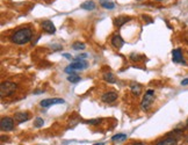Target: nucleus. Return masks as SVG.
I'll use <instances>...</instances> for the list:
<instances>
[{
	"label": "nucleus",
	"mask_w": 188,
	"mask_h": 145,
	"mask_svg": "<svg viewBox=\"0 0 188 145\" xmlns=\"http://www.w3.org/2000/svg\"><path fill=\"white\" fill-rule=\"evenodd\" d=\"M31 37H33V31L30 28H21L11 36V41L15 44L22 45V44L28 43L31 40Z\"/></svg>",
	"instance_id": "f257e3e1"
},
{
	"label": "nucleus",
	"mask_w": 188,
	"mask_h": 145,
	"mask_svg": "<svg viewBox=\"0 0 188 145\" xmlns=\"http://www.w3.org/2000/svg\"><path fill=\"white\" fill-rule=\"evenodd\" d=\"M16 88H18L16 84L12 83V81H4L0 85V97H5L12 95V94L15 93Z\"/></svg>",
	"instance_id": "f03ea898"
},
{
	"label": "nucleus",
	"mask_w": 188,
	"mask_h": 145,
	"mask_svg": "<svg viewBox=\"0 0 188 145\" xmlns=\"http://www.w3.org/2000/svg\"><path fill=\"white\" fill-rule=\"evenodd\" d=\"M153 100H154V91L152 89H149L148 92L145 93L144 97L142 100V103H140V107L143 110H148L150 108V106L152 105Z\"/></svg>",
	"instance_id": "7ed1b4c3"
},
{
	"label": "nucleus",
	"mask_w": 188,
	"mask_h": 145,
	"mask_svg": "<svg viewBox=\"0 0 188 145\" xmlns=\"http://www.w3.org/2000/svg\"><path fill=\"white\" fill-rule=\"evenodd\" d=\"M0 128L2 131H11L14 128V121L11 117H4L0 121Z\"/></svg>",
	"instance_id": "20e7f679"
},
{
	"label": "nucleus",
	"mask_w": 188,
	"mask_h": 145,
	"mask_svg": "<svg viewBox=\"0 0 188 145\" xmlns=\"http://www.w3.org/2000/svg\"><path fill=\"white\" fill-rule=\"evenodd\" d=\"M64 100L61 99V97H55V99H45V100H42L39 102V105L42 106L43 108H48L50 106L53 105H61V103H64Z\"/></svg>",
	"instance_id": "39448f33"
},
{
	"label": "nucleus",
	"mask_w": 188,
	"mask_h": 145,
	"mask_svg": "<svg viewBox=\"0 0 188 145\" xmlns=\"http://www.w3.org/2000/svg\"><path fill=\"white\" fill-rule=\"evenodd\" d=\"M70 66L73 70H85L88 66V64L87 62H85L83 59H78V58H77L72 64H70Z\"/></svg>",
	"instance_id": "423d86ee"
},
{
	"label": "nucleus",
	"mask_w": 188,
	"mask_h": 145,
	"mask_svg": "<svg viewBox=\"0 0 188 145\" xmlns=\"http://www.w3.org/2000/svg\"><path fill=\"white\" fill-rule=\"evenodd\" d=\"M42 28H43V30L47 31L48 34H53V33L56 31V27H55V25H53L50 20H45V21L42 22Z\"/></svg>",
	"instance_id": "0eeeda50"
},
{
	"label": "nucleus",
	"mask_w": 188,
	"mask_h": 145,
	"mask_svg": "<svg viewBox=\"0 0 188 145\" xmlns=\"http://www.w3.org/2000/svg\"><path fill=\"white\" fill-rule=\"evenodd\" d=\"M116 99H117V94L114 92L105 93V94L101 97V100L105 102V103H112V102H114Z\"/></svg>",
	"instance_id": "6e6552de"
},
{
	"label": "nucleus",
	"mask_w": 188,
	"mask_h": 145,
	"mask_svg": "<svg viewBox=\"0 0 188 145\" xmlns=\"http://www.w3.org/2000/svg\"><path fill=\"white\" fill-rule=\"evenodd\" d=\"M172 57H173V62L174 63L185 64V61H184V58H182V51H181V49H175V50H173Z\"/></svg>",
	"instance_id": "1a4fd4ad"
},
{
	"label": "nucleus",
	"mask_w": 188,
	"mask_h": 145,
	"mask_svg": "<svg viewBox=\"0 0 188 145\" xmlns=\"http://www.w3.org/2000/svg\"><path fill=\"white\" fill-rule=\"evenodd\" d=\"M112 44H113L115 48L120 49L123 44H124V41H123V39L120 35H115L113 39H112Z\"/></svg>",
	"instance_id": "9d476101"
},
{
	"label": "nucleus",
	"mask_w": 188,
	"mask_h": 145,
	"mask_svg": "<svg viewBox=\"0 0 188 145\" xmlns=\"http://www.w3.org/2000/svg\"><path fill=\"white\" fill-rule=\"evenodd\" d=\"M80 7L83 9H86V11H93V9L95 8V2L92 1V0H87V1L83 2Z\"/></svg>",
	"instance_id": "9b49d317"
},
{
	"label": "nucleus",
	"mask_w": 188,
	"mask_h": 145,
	"mask_svg": "<svg viewBox=\"0 0 188 145\" xmlns=\"http://www.w3.org/2000/svg\"><path fill=\"white\" fill-rule=\"evenodd\" d=\"M28 117H29L28 113H16V114L14 115V119L16 120L19 123H22V122L27 121Z\"/></svg>",
	"instance_id": "f8f14e48"
},
{
	"label": "nucleus",
	"mask_w": 188,
	"mask_h": 145,
	"mask_svg": "<svg viewBox=\"0 0 188 145\" xmlns=\"http://www.w3.org/2000/svg\"><path fill=\"white\" fill-rule=\"evenodd\" d=\"M130 20V18L129 16H117V19L115 20V26L117 27H122L126 22H128Z\"/></svg>",
	"instance_id": "ddd939ff"
},
{
	"label": "nucleus",
	"mask_w": 188,
	"mask_h": 145,
	"mask_svg": "<svg viewBox=\"0 0 188 145\" xmlns=\"http://www.w3.org/2000/svg\"><path fill=\"white\" fill-rule=\"evenodd\" d=\"M156 145H178L177 141L174 138H166V139H163V141L158 142Z\"/></svg>",
	"instance_id": "4468645a"
},
{
	"label": "nucleus",
	"mask_w": 188,
	"mask_h": 145,
	"mask_svg": "<svg viewBox=\"0 0 188 145\" xmlns=\"http://www.w3.org/2000/svg\"><path fill=\"white\" fill-rule=\"evenodd\" d=\"M100 5L106 9H113L115 7V4L109 0H100Z\"/></svg>",
	"instance_id": "2eb2a0df"
},
{
	"label": "nucleus",
	"mask_w": 188,
	"mask_h": 145,
	"mask_svg": "<svg viewBox=\"0 0 188 145\" xmlns=\"http://www.w3.org/2000/svg\"><path fill=\"white\" fill-rule=\"evenodd\" d=\"M130 88H131V91L134 94H136V95H138L140 93V91H142V86H140V84L137 83H132L131 86H130Z\"/></svg>",
	"instance_id": "dca6fc26"
},
{
	"label": "nucleus",
	"mask_w": 188,
	"mask_h": 145,
	"mask_svg": "<svg viewBox=\"0 0 188 145\" xmlns=\"http://www.w3.org/2000/svg\"><path fill=\"white\" fill-rule=\"evenodd\" d=\"M127 139V135H124V134H117V135H115V136L112 138V141L113 142H123Z\"/></svg>",
	"instance_id": "f3484780"
},
{
	"label": "nucleus",
	"mask_w": 188,
	"mask_h": 145,
	"mask_svg": "<svg viewBox=\"0 0 188 145\" xmlns=\"http://www.w3.org/2000/svg\"><path fill=\"white\" fill-rule=\"evenodd\" d=\"M103 79L106 81H108V83H115V77L113 75V73H110V72H107L103 75Z\"/></svg>",
	"instance_id": "a211bd4d"
},
{
	"label": "nucleus",
	"mask_w": 188,
	"mask_h": 145,
	"mask_svg": "<svg viewBox=\"0 0 188 145\" xmlns=\"http://www.w3.org/2000/svg\"><path fill=\"white\" fill-rule=\"evenodd\" d=\"M67 80H69L70 83L76 84V83H78V81H80V80H81V78H80L79 75H69Z\"/></svg>",
	"instance_id": "6ab92c4d"
},
{
	"label": "nucleus",
	"mask_w": 188,
	"mask_h": 145,
	"mask_svg": "<svg viewBox=\"0 0 188 145\" xmlns=\"http://www.w3.org/2000/svg\"><path fill=\"white\" fill-rule=\"evenodd\" d=\"M72 48L75 49V50H84V49H85V44L80 43V42H76V43L72 45Z\"/></svg>",
	"instance_id": "aec40b11"
},
{
	"label": "nucleus",
	"mask_w": 188,
	"mask_h": 145,
	"mask_svg": "<svg viewBox=\"0 0 188 145\" xmlns=\"http://www.w3.org/2000/svg\"><path fill=\"white\" fill-rule=\"evenodd\" d=\"M44 123L43 119H41V117H37V119H35V121H34V127L35 128H39L42 127Z\"/></svg>",
	"instance_id": "412c9836"
},
{
	"label": "nucleus",
	"mask_w": 188,
	"mask_h": 145,
	"mask_svg": "<svg viewBox=\"0 0 188 145\" xmlns=\"http://www.w3.org/2000/svg\"><path fill=\"white\" fill-rule=\"evenodd\" d=\"M76 70H73V69H72V67H71L70 65L67 66V67H65V72L66 73H69V75H76V72H75Z\"/></svg>",
	"instance_id": "4be33fe9"
},
{
	"label": "nucleus",
	"mask_w": 188,
	"mask_h": 145,
	"mask_svg": "<svg viewBox=\"0 0 188 145\" xmlns=\"http://www.w3.org/2000/svg\"><path fill=\"white\" fill-rule=\"evenodd\" d=\"M102 121L101 119H95V120H89V121H87L88 124H99Z\"/></svg>",
	"instance_id": "5701e85b"
},
{
	"label": "nucleus",
	"mask_w": 188,
	"mask_h": 145,
	"mask_svg": "<svg viewBox=\"0 0 188 145\" xmlns=\"http://www.w3.org/2000/svg\"><path fill=\"white\" fill-rule=\"evenodd\" d=\"M181 85H182V86H186V85H188V78H187V79L182 80V81H181Z\"/></svg>",
	"instance_id": "b1692460"
},
{
	"label": "nucleus",
	"mask_w": 188,
	"mask_h": 145,
	"mask_svg": "<svg viewBox=\"0 0 188 145\" xmlns=\"http://www.w3.org/2000/svg\"><path fill=\"white\" fill-rule=\"evenodd\" d=\"M63 56H64V57H66L67 59H71V56L69 55V53H63Z\"/></svg>",
	"instance_id": "393cba45"
},
{
	"label": "nucleus",
	"mask_w": 188,
	"mask_h": 145,
	"mask_svg": "<svg viewBox=\"0 0 188 145\" xmlns=\"http://www.w3.org/2000/svg\"><path fill=\"white\" fill-rule=\"evenodd\" d=\"M39 93H42V91H39V89H37V91H36V92H35V94H39Z\"/></svg>",
	"instance_id": "a878e982"
},
{
	"label": "nucleus",
	"mask_w": 188,
	"mask_h": 145,
	"mask_svg": "<svg viewBox=\"0 0 188 145\" xmlns=\"http://www.w3.org/2000/svg\"><path fill=\"white\" fill-rule=\"evenodd\" d=\"M94 145H105L103 143H96V144H94Z\"/></svg>",
	"instance_id": "bb28decb"
},
{
	"label": "nucleus",
	"mask_w": 188,
	"mask_h": 145,
	"mask_svg": "<svg viewBox=\"0 0 188 145\" xmlns=\"http://www.w3.org/2000/svg\"><path fill=\"white\" fill-rule=\"evenodd\" d=\"M134 145H144L143 143H136V144H134Z\"/></svg>",
	"instance_id": "cd10ccee"
},
{
	"label": "nucleus",
	"mask_w": 188,
	"mask_h": 145,
	"mask_svg": "<svg viewBox=\"0 0 188 145\" xmlns=\"http://www.w3.org/2000/svg\"><path fill=\"white\" fill-rule=\"evenodd\" d=\"M187 125H188V120H187Z\"/></svg>",
	"instance_id": "c85d7f7f"
},
{
	"label": "nucleus",
	"mask_w": 188,
	"mask_h": 145,
	"mask_svg": "<svg viewBox=\"0 0 188 145\" xmlns=\"http://www.w3.org/2000/svg\"><path fill=\"white\" fill-rule=\"evenodd\" d=\"M158 1H160V0H158Z\"/></svg>",
	"instance_id": "c756f323"
}]
</instances>
